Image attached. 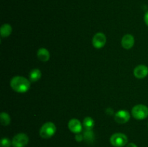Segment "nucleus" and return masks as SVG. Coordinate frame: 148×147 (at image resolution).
<instances>
[{
	"instance_id": "9b49d317",
	"label": "nucleus",
	"mask_w": 148,
	"mask_h": 147,
	"mask_svg": "<svg viewBox=\"0 0 148 147\" xmlns=\"http://www.w3.org/2000/svg\"><path fill=\"white\" fill-rule=\"evenodd\" d=\"M37 56L39 60L42 62H46L50 59V53L47 49L44 48L38 49L37 52Z\"/></svg>"
},
{
	"instance_id": "20e7f679",
	"label": "nucleus",
	"mask_w": 148,
	"mask_h": 147,
	"mask_svg": "<svg viewBox=\"0 0 148 147\" xmlns=\"http://www.w3.org/2000/svg\"><path fill=\"white\" fill-rule=\"evenodd\" d=\"M132 115L137 120H144L148 116V108L145 105H137L132 110Z\"/></svg>"
},
{
	"instance_id": "39448f33",
	"label": "nucleus",
	"mask_w": 148,
	"mask_h": 147,
	"mask_svg": "<svg viewBox=\"0 0 148 147\" xmlns=\"http://www.w3.org/2000/svg\"><path fill=\"white\" fill-rule=\"evenodd\" d=\"M28 142V136L23 133L16 134L12 140V146L14 147H25L27 145Z\"/></svg>"
},
{
	"instance_id": "1a4fd4ad",
	"label": "nucleus",
	"mask_w": 148,
	"mask_h": 147,
	"mask_svg": "<svg viewBox=\"0 0 148 147\" xmlns=\"http://www.w3.org/2000/svg\"><path fill=\"white\" fill-rule=\"evenodd\" d=\"M148 74V67L145 65H139L134 69V75L137 79H144Z\"/></svg>"
},
{
	"instance_id": "6ab92c4d",
	"label": "nucleus",
	"mask_w": 148,
	"mask_h": 147,
	"mask_svg": "<svg viewBox=\"0 0 148 147\" xmlns=\"http://www.w3.org/2000/svg\"><path fill=\"white\" fill-rule=\"evenodd\" d=\"M144 20H145V24L148 26V11L145 13V14Z\"/></svg>"
},
{
	"instance_id": "7ed1b4c3",
	"label": "nucleus",
	"mask_w": 148,
	"mask_h": 147,
	"mask_svg": "<svg viewBox=\"0 0 148 147\" xmlns=\"http://www.w3.org/2000/svg\"><path fill=\"white\" fill-rule=\"evenodd\" d=\"M110 142L114 147H123L127 144L128 138L125 134L121 133H116L113 134L110 138Z\"/></svg>"
},
{
	"instance_id": "aec40b11",
	"label": "nucleus",
	"mask_w": 148,
	"mask_h": 147,
	"mask_svg": "<svg viewBox=\"0 0 148 147\" xmlns=\"http://www.w3.org/2000/svg\"><path fill=\"white\" fill-rule=\"evenodd\" d=\"M127 147H137V146L134 143H130V144H127Z\"/></svg>"
},
{
	"instance_id": "4468645a",
	"label": "nucleus",
	"mask_w": 148,
	"mask_h": 147,
	"mask_svg": "<svg viewBox=\"0 0 148 147\" xmlns=\"http://www.w3.org/2000/svg\"><path fill=\"white\" fill-rule=\"evenodd\" d=\"M94 122L93 119L90 117H86L83 120V126L86 130H92V128L94 127Z\"/></svg>"
},
{
	"instance_id": "0eeeda50",
	"label": "nucleus",
	"mask_w": 148,
	"mask_h": 147,
	"mask_svg": "<svg viewBox=\"0 0 148 147\" xmlns=\"http://www.w3.org/2000/svg\"><path fill=\"white\" fill-rule=\"evenodd\" d=\"M114 119L116 122L124 124L128 122L130 119V114L127 110H119L115 114Z\"/></svg>"
},
{
	"instance_id": "a211bd4d",
	"label": "nucleus",
	"mask_w": 148,
	"mask_h": 147,
	"mask_svg": "<svg viewBox=\"0 0 148 147\" xmlns=\"http://www.w3.org/2000/svg\"><path fill=\"white\" fill-rule=\"evenodd\" d=\"M83 139H84V136L82 135V134L77 133L76 134V135H75V140H76L77 141H78V142H80V141H82Z\"/></svg>"
},
{
	"instance_id": "423d86ee",
	"label": "nucleus",
	"mask_w": 148,
	"mask_h": 147,
	"mask_svg": "<svg viewBox=\"0 0 148 147\" xmlns=\"http://www.w3.org/2000/svg\"><path fill=\"white\" fill-rule=\"evenodd\" d=\"M92 43L95 48H101L106 45V37L103 33H98L92 37Z\"/></svg>"
},
{
	"instance_id": "ddd939ff",
	"label": "nucleus",
	"mask_w": 148,
	"mask_h": 147,
	"mask_svg": "<svg viewBox=\"0 0 148 147\" xmlns=\"http://www.w3.org/2000/svg\"><path fill=\"white\" fill-rule=\"evenodd\" d=\"M41 77V71L38 69H34L31 70V71L29 74V78L31 82H37Z\"/></svg>"
},
{
	"instance_id": "f257e3e1",
	"label": "nucleus",
	"mask_w": 148,
	"mask_h": 147,
	"mask_svg": "<svg viewBox=\"0 0 148 147\" xmlns=\"http://www.w3.org/2000/svg\"><path fill=\"white\" fill-rule=\"evenodd\" d=\"M10 86L14 92L18 93H25L30 89V82L25 77L17 76L11 79Z\"/></svg>"
},
{
	"instance_id": "9d476101",
	"label": "nucleus",
	"mask_w": 148,
	"mask_h": 147,
	"mask_svg": "<svg viewBox=\"0 0 148 147\" xmlns=\"http://www.w3.org/2000/svg\"><path fill=\"white\" fill-rule=\"evenodd\" d=\"M134 37L130 34H127L121 39V46L125 49H130L134 46Z\"/></svg>"
},
{
	"instance_id": "dca6fc26",
	"label": "nucleus",
	"mask_w": 148,
	"mask_h": 147,
	"mask_svg": "<svg viewBox=\"0 0 148 147\" xmlns=\"http://www.w3.org/2000/svg\"><path fill=\"white\" fill-rule=\"evenodd\" d=\"M84 139L88 142H92L94 140V134L91 130H86L84 133Z\"/></svg>"
},
{
	"instance_id": "f03ea898",
	"label": "nucleus",
	"mask_w": 148,
	"mask_h": 147,
	"mask_svg": "<svg viewBox=\"0 0 148 147\" xmlns=\"http://www.w3.org/2000/svg\"><path fill=\"white\" fill-rule=\"evenodd\" d=\"M56 131V127L52 122H47L43 124L40 128L39 134L43 138H50L53 136Z\"/></svg>"
},
{
	"instance_id": "f8f14e48",
	"label": "nucleus",
	"mask_w": 148,
	"mask_h": 147,
	"mask_svg": "<svg viewBox=\"0 0 148 147\" xmlns=\"http://www.w3.org/2000/svg\"><path fill=\"white\" fill-rule=\"evenodd\" d=\"M12 28L11 25L9 24H4L1 27L0 29V34L1 36L3 37H7L12 33Z\"/></svg>"
},
{
	"instance_id": "6e6552de",
	"label": "nucleus",
	"mask_w": 148,
	"mask_h": 147,
	"mask_svg": "<svg viewBox=\"0 0 148 147\" xmlns=\"http://www.w3.org/2000/svg\"><path fill=\"white\" fill-rule=\"evenodd\" d=\"M68 128L72 133L77 134L80 133V132L82 131V125L79 120L73 118V119H71L68 122Z\"/></svg>"
},
{
	"instance_id": "f3484780",
	"label": "nucleus",
	"mask_w": 148,
	"mask_h": 147,
	"mask_svg": "<svg viewBox=\"0 0 148 147\" xmlns=\"http://www.w3.org/2000/svg\"><path fill=\"white\" fill-rule=\"evenodd\" d=\"M11 145H12V143L8 138H3L1 140V147H10Z\"/></svg>"
},
{
	"instance_id": "2eb2a0df",
	"label": "nucleus",
	"mask_w": 148,
	"mask_h": 147,
	"mask_svg": "<svg viewBox=\"0 0 148 147\" xmlns=\"http://www.w3.org/2000/svg\"><path fill=\"white\" fill-rule=\"evenodd\" d=\"M0 121H1V125L4 126H7L10 123L11 119H10V115L7 112H3L0 114Z\"/></svg>"
}]
</instances>
